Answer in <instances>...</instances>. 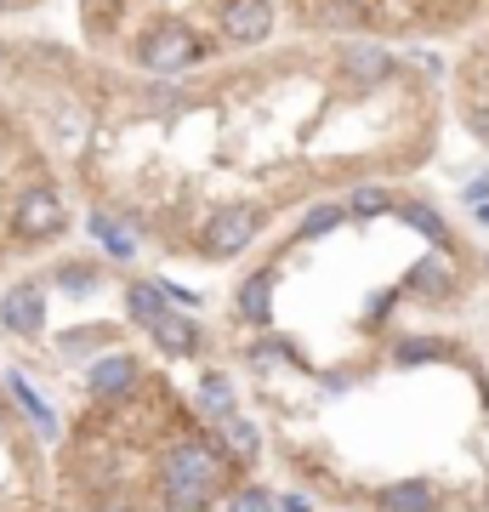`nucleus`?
<instances>
[{
  "label": "nucleus",
  "instance_id": "obj_6",
  "mask_svg": "<svg viewBox=\"0 0 489 512\" xmlns=\"http://www.w3.org/2000/svg\"><path fill=\"white\" fill-rule=\"evenodd\" d=\"M137 376H143V370H137V359H131V353H103V359H91L86 365V393L91 399H126L131 387H137Z\"/></svg>",
  "mask_w": 489,
  "mask_h": 512
},
{
  "label": "nucleus",
  "instance_id": "obj_23",
  "mask_svg": "<svg viewBox=\"0 0 489 512\" xmlns=\"http://www.w3.org/2000/svg\"><path fill=\"white\" fill-rule=\"evenodd\" d=\"M109 342L103 330H69V342H63V359H80V353H97Z\"/></svg>",
  "mask_w": 489,
  "mask_h": 512
},
{
  "label": "nucleus",
  "instance_id": "obj_4",
  "mask_svg": "<svg viewBox=\"0 0 489 512\" xmlns=\"http://www.w3.org/2000/svg\"><path fill=\"white\" fill-rule=\"evenodd\" d=\"M12 228H18V239H57L69 228V205L57 200L52 188H29L12 205Z\"/></svg>",
  "mask_w": 489,
  "mask_h": 512
},
{
  "label": "nucleus",
  "instance_id": "obj_24",
  "mask_svg": "<svg viewBox=\"0 0 489 512\" xmlns=\"http://www.w3.org/2000/svg\"><path fill=\"white\" fill-rule=\"evenodd\" d=\"M336 222H342V205H319V211H308V222H302V234H330V228H336Z\"/></svg>",
  "mask_w": 489,
  "mask_h": 512
},
{
  "label": "nucleus",
  "instance_id": "obj_21",
  "mask_svg": "<svg viewBox=\"0 0 489 512\" xmlns=\"http://www.w3.org/2000/svg\"><path fill=\"white\" fill-rule=\"evenodd\" d=\"M347 211L353 217H381V211H393V200H387V188H353Z\"/></svg>",
  "mask_w": 489,
  "mask_h": 512
},
{
  "label": "nucleus",
  "instance_id": "obj_29",
  "mask_svg": "<svg viewBox=\"0 0 489 512\" xmlns=\"http://www.w3.org/2000/svg\"><path fill=\"white\" fill-rule=\"evenodd\" d=\"M91 6H120V0H91Z\"/></svg>",
  "mask_w": 489,
  "mask_h": 512
},
{
  "label": "nucleus",
  "instance_id": "obj_11",
  "mask_svg": "<svg viewBox=\"0 0 489 512\" xmlns=\"http://www.w3.org/2000/svg\"><path fill=\"white\" fill-rule=\"evenodd\" d=\"M126 313H131V325H143V330H154L165 319V285L160 279H131L126 285Z\"/></svg>",
  "mask_w": 489,
  "mask_h": 512
},
{
  "label": "nucleus",
  "instance_id": "obj_15",
  "mask_svg": "<svg viewBox=\"0 0 489 512\" xmlns=\"http://www.w3.org/2000/svg\"><path fill=\"white\" fill-rule=\"evenodd\" d=\"M6 387H12V399H18L23 410H29V421H35L40 433L52 439V433H57V416H52V404L40 399V393H35V387H29V382H23V376H6Z\"/></svg>",
  "mask_w": 489,
  "mask_h": 512
},
{
  "label": "nucleus",
  "instance_id": "obj_22",
  "mask_svg": "<svg viewBox=\"0 0 489 512\" xmlns=\"http://www.w3.org/2000/svg\"><path fill=\"white\" fill-rule=\"evenodd\" d=\"M97 279H103V274H97L91 262H63V268H57V285H69L74 296H86L91 285H97Z\"/></svg>",
  "mask_w": 489,
  "mask_h": 512
},
{
  "label": "nucleus",
  "instance_id": "obj_14",
  "mask_svg": "<svg viewBox=\"0 0 489 512\" xmlns=\"http://www.w3.org/2000/svg\"><path fill=\"white\" fill-rule=\"evenodd\" d=\"M239 313H245L251 325H268V313H273V274H251L245 285H239Z\"/></svg>",
  "mask_w": 489,
  "mask_h": 512
},
{
  "label": "nucleus",
  "instance_id": "obj_16",
  "mask_svg": "<svg viewBox=\"0 0 489 512\" xmlns=\"http://www.w3.org/2000/svg\"><path fill=\"white\" fill-rule=\"evenodd\" d=\"M234 382H228V376H217V370H211V376H200V404L205 410H211V416H234Z\"/></svg>",
  "mask_w": 489,
  "mask_h": 512
},
{
  "label": "nucleus",
  "instance_id": "obj_2",
  "mask_svg": "<svg viewBox=\"0 0 489 512\" xmlns=\"http://www.w3.org/2000/svg\"><path fill=\"white\" fill-rule=\"evenodd\" d=\"M137 63L148 74H182V69L200 63V40H194V29H182V23H154L137 40Z\"/></svg>",
  "mask_w": 489,
  "mask_h": 512
},
{
  "label": "nucleus",
  "instance_id": "obj_8",
  "mask_svg": "<svg viewBox=\"0 0 489 512\" xmlns=\"http://www.w3.org/2000/svg\"><path fill=\"white\" fill-rule=\"evenodd\" d=\"M0 325L12 330V336L35 342L40 330H46V296H40V285H12V291L0 296Z\"/></svg>",
  "mask_w": 489,
  "mask_h": 512
},
{
  "label": "nucleus",
  "instance_id": "obj_5",
  "mask_svg": "<svg viewBox=\"0 0 489 512\" xmlns=\"http://www.w3.org/2000/svg\"><path fill=\"white\" fill-rule=\"evenodd\" d=\"M217 29L234 46H262L273 35V0H222Z\"/></svg>",
  "mask_w": 489,
  "mask_h": 512
},
{
  "label": "nucleus",
  "instance_id": "obj_27",
  "mask_svg": "<svg viewBox=\"0 0 489 512\" xmlns=\"http://www.w3.org/2000/svg\"><path fill=\"white\" fill-rule=\"evenodd\" d=\"M279 512H313L308 495H279Z\"/></svg>",
  "mask_w": 489,
  "mask_h": 512
},
{
  "label": "nucleus",
  "instance_id": "obj_20",
  "mask_svg": "<svg viewBox=\"0 0 489 512\" xmlns=\"http://www.w3.org/2000/svg\"><path fill=\"white\" fill-rule=\"evenodd\" d=\"M438 342L433 336H399V342H393V365H427V359H438Z\"/></svg>",
  "mask_w": 489,
  "mask_h": 512
},
{
  "label": "nucleus",
  "instance_id": "obj_9",
  "mask_svg": "<svg viewBox=\"0 0 489 512\" xmlns=\"http://www.w3.org/2000/svg\"><path fill=\"white\" fill-rule=\"evenodd\" d=\"M211 439L228 461H256L262 456V433H256V421L245 416H211Z\"/></svg>",
  "mask_w": 489,
  "mask_h": 512
},
{
  "label": "nucleus",
  "instance_id": "obj_13",
  "mask_svg": "<svg viewBox=\"0 0 489 512\" xmlns=\"http://www.w3.org/2000/svg\"><path fill=\"white\" fill-rule=\"evenodd\" d=\"M154 342H160L165 353L188 359V353H200V348H205V330L194 325V319H177V313H165L160 325H154Z\"/></svg>",
  "mask_w": 489,
  "mask_h": 512
},
{
  "label": "nucleus",
  "instance_id": "obj_19",
  "mask_svg": "<svg viewBox=\"0 0 489 512\" xmlns=\"http://www.w3.org/2000/svg\"><path fill=\"white\" fill-rule=\"evenodd\" d=\"M399 217L410 222V228H421L433 245H450V228H444V217H438L433 205H399Z\"/></svg>",
  "mask_w": 489,
  "mask_h": 512
},
{
  "label": "nucleus",
  "instance_id": "obj_26",
  "mask_svg": "<svg viewBox=\"0 0 489 512\" xmlns=\"http://www.w3.org/2000/svg\"><path fill=\"white\" fill-rule=\"evenodd\" d=\"M97 512H143V507H137V495H126V490H103L97 495Z\"/></svg>",
  "mask_w": 489,
  "mask_h": 512
},
{
  "label": "nucleus",
  "instance_id": "obj_1",
  "mask_svg": "<svg viewBox=\"0 0 489 512\" xmlns=\"http://www.w3.org/2000/svg\"><path fill=\"white\" fill-rule=\"evenodd\" d=\"M222 484H228V456L217 450V439L188 433L165 450L160 501L171 512H211L222 501Z\"/></svg>",
  "mask_w": 489,
  "mask_h": 512
},
{
  "label": "nucleus",
  "instance_id": "obj_17",
  "mask_svg": "<svg viewBox=\"0 0 489 512\" xmlns=\"http://www.w3.org/2000/svg\"><path fill=\"white\" fill-rule=\"evenodd\" d=\"M91 234L109 245V256H137V234H131V228H120L114 217H103V211L91 217Z\"/></svg>",
  "mask_w": 489,
  "mask_h": 512
},
{
  "label": "nucleus",
  "instance_id": "obj_10",
  "mask_svg": "<svg viewBox=\"0 0 489 512\" xmlns=\"http://www.w3.org/2000/svg\"><path fill=\"white\" fill-rule=\"evenodd\" d=\"M342 74L353 80V86H381L387 74H393V57L381 52V46H342Z\"/></svg>",
  "mask_w": 489,
  "mask_h": 512
},
{
  "label": "nucleus",
  "instance_id": "obj_31",
  "mask_svg": "<svg viewBox=\"0 0 489 512\" xmlns=\"http://www.w3.org/2000/svg\"><path fill=\"white\" fill-rule=\"evenodd\" d=\"M0 6H6V0H0Z\"/></svg>",
  "mask_w": 489,
  "mask_h": 512
},
{
  "label": "nucleus",
  "instance_id": "obj_3",
  "mask_svg": "<svg viewBox=\"0 0 489 512\" xmlns=\"http://www.w3.org/2000/svg\"><path fill=\"white\" fill-rule=\"evenodd\" d=\"M256 228H262V217H256V205H222L217 217L205 222V234H200V245H205V256H239L245 245L256 239Z\"/></svg>",
  "mask_w": 489,
  "mask_h": 512
},
{
  "label": "nucleus",
  "instance_id": "obj_25",
  "mask_svg": "<svg viewBox=\"0 0 489 512\" xmlns=\"http://www.w3.org/2000/svg\"><path fill=\"white\" fill-rule=\"evenodd\" d=\"M359 18H364V12L353 6V0H330V6H325V23H330V29H353Z\"/></svg>",
  "mask_w": 489,
  "mask_h": 512
},
{
  "label": "nucleus",
  "instance_id": "obj_30",
  "mask_svg": "<svg viewBox=\"0 0 489 512\" xmlns=\"http://www.w3.org/2000/svg\"><path fill=\"white\" fill-rule=\"evenodd\" d=\"M0 427H6V404H0Z\"/></svg>",
  "mask_w": 489,
  "mask_h": 512
},
{
  "label": "nucleus",
  "instance_id": "obj_28",
  "mask_svg": "<svg viewBox=\"0 0 489 512\" xmlns=\"http://www.w3.org/2000/svg\"><path fill=\"white\" fill-rule=\"evenodd\" d=\"M472 211H478V222H484V228H489V200H484V205H472Z\"/></svg>",
  "mask_w": 489,
  "mask_h": 512
},
{
  "label": "nucleus",
  "instance_id": "obj_7",
  "mask_svg": "<svg viewBox=\"0 0 489 512\" xmlns=\"http://www.w3.org/2000/svg\"><path fill=\"white\" fill-rule=\"evenodd\" d=\"M376 512H444V490L427 484V478H399V484H381L370 495Z\"/></svg>",
  "mask_w": 489,
  "mask_h": 512
},
{
  "label": "nucleus",
  "instance_id": "obj_12",
  "mask_svg": "<svg viewBox=\"0 0 489 512\" xmlns=\"http://www.w3.org/2000/svg\"><path fill=\"white\" fill-rule=\"evenodd\" d=\"M410 291H416V296H450L455 291V262L444 251L421 256L416 268H410Z\"/></svg>",
  "mask_w": 489,
  "mask_h": 512
},
{
  "label": "nucleus",
  "instance_id": "obj_18",
  "mask_svg": "<svg viewBox=\"0 0 489 512\" xmlns=\"http://www.w3.org/2000/svg\"><path fill=\"white\" fill-rule=\"evenodd\" d=\"M228 512H279V495H273L268 484H239V490L228 495Z\"/></svg>",
  "mask_w": 489,
  "mask_h": 512
}]
</instances>
